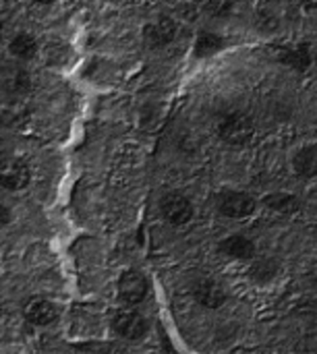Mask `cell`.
<instances>
[{"mask_svg": "<svg viewBox=\"0 0 317 354\" xmlns=\"http://www.w3.org/2000/svg\"><path fill=\"white\" fill-rule=\"evenodd\" d=\"M216 133H218V137L226 145L241 147V145H247V143L253 141V137H255V124L243 112H228V114H224V116L218 118Z\"/></svg>", "mask_w": 317, "mask_h": 354, "instance_id": "1", "label": "cell"}, {"mask_svg": "<svg viewBox=\"0 0 317 354\" xmlns=\"http://www.w3.org/2000/svg\"><path fill=\"white\" fill-rule=\"evenodd\" d=\"M216 209L226 218L243 220V218H249L257 209V201L243 191L224 189L216 195Z\"/></svg>", "mask_w": 317, "mask_h": 354, "instance_id": "2", "label": "cell"}, {"mask_svg": "<svg viewBox=\"0 0 317 354\" xmlns=\"http://www.w3.org/2000/svg\"><path fill=\"white\" fill-rule=\"evenodd\" d=\"M112 328L127 340H141L147 334V319L135 309H120L112 317Z\"/></svg>", "mask_w": 317, "mask_h": 354, "instance_id": "3", "label": "cell"}, {"mask_svg": "<svg viewBox=\"0 0 317 354\" xmlns=\"http://www.w3.org/2000/svg\"><path fill=\"white\" fill-rule=\"evenodd\" d=\"M179 35V23L172 17H158L143 27V37L152 48H164L172 44Z\"/></svg>", "mask_w": 317, "mask_h": 354, "instance_id": "4", "label": "cell"}, {"mask_svg": "<svg viewBox=\"0 0 317 354\" xmlns=\"http://www.w3.org/2000/svg\"><path fill=\"white\" fill-rule=\"evenodd\" d=\"M160 209H162V216L170 222V224H174V226H185V224H189L191 220H193V203L185 197V195H181V193H170V195H166L164 199H162V203H160Z\"/></svg>", "mask_w": 317, "mask_h": 354, "instance_id": "5", "label": "cell"}, {"mask_svg": "<svg viewBox=\"0 0 317 354\" xmlns=\"http://www.w3.org/2000/svg\"><path fill=\"white\" fill-rule=\"evenodd\" d=\"M147 295V280L137 270H129L118 278V299L127 305H139Z\"/></svg>", "mask_w": 317, "mask_h": 354, "instance_id": "6", "label": "cell"}, {"mask_svg": "<svg viewBox=\"0 0 317 354\" xmlns=\"http://www.w3.org/2000/svg\"><path fill=\"white\" fill-rule=\"evenodd\" d=\"M191 295L197 301V305H201L203 309H220L226 303V292L212 278H199V280H195L193 282V288H191Z\"/></svg>", "mask_w": 317, "mask_h": 354, "instance_id": "7", "label": "cell"}, {"mask_svg": "<svg viewBox=\"0 0 317 354\" xmlns=\"http://www.w3.org/2000/svg\"><path fill=\"white\" fill-rule=\"evenodd\" d=\"M29 183V168L21 160H4L0 164V187L21 191Z\"/></svg>", "mask_w": 317, "mask_h": 354, "instance_id": "8", "label": "cell"}, {"mask_svg": "<svg viewBox=\"0 0 317 354\" xmlns=\"http://www.w3.org/2000/svg\"><path fill=\"white\" fill-rule=\"evenodd\" d=\"M274 58L278 62L291 66V68L305 71L311 64V50L305 44H299V46H280V48L274 50Z\"/></svg>", "mask_w": 317, "mask_h": 354, "instance_id": "9", "label": "cell"}, {"mask_svg": "<svg viewBox=\"0 0 317 354\" xmlns=\"http://www.w3.org/2000/svg\"><path fill=\"white\" fill-rule=\"evenodd\" d=\"M220 253L230 257V259H241V261H247V259H253L255 257V245L251 239L243 236V234H233L228 239H224L220 243Z\"/></svg>", "mask_w": 317, "mask_h": 354, "instance_id": "10", "label": "cell"}, {"mask_svg": "<svg viewBox=\"0 0 317 354\" xmlns=\"http://www.w3.org/2000/svg\"><path fill=\"white\" fill-rule=\"evenodd\" d=\"M25 317L33 326H48L56 319V309L50 301L42 297H33L25 305Z\"/></svg>", "mask_w": 317, "mask_h": 354, "instance_id": "11", "label": "cell"}, {"mask_svg": "<svg viewBox=\"0 0 317 354\" xmlns=\"http://www.w3.org/2000/svg\"><path fill=\"white\" fill-rule=\"evenodd\" d=\"M293 172L299 178H316L317 176V145H305L293 156Z\"/></svg>", "mask_w": 317, "mask_h": 354, "instance_id": "12", "label": "cell"}, {"mask_svg": "<svg viewBox=\"0 0 317 354\" xmlns=\"http://www.w3.org/2000/svg\"><path fill=\"white\" fill-rule=\"evenodd\" d=\"M264 207H268L270 212L282 214V216H293L301 209V201L299 197L291 195V193H270L262 199Z\"/></svg>", "mask_w": 317, "mask_h": 354, "instance_id": "13", "label": "cell"}, {"mask_svg": "<svg viewBox=\"0 0 317 354\" xmlns=\"http://www.w3.org/2000/svg\"><path fill=\"white\" fill-rule=\"evenodd\" d=\"M224 37L214 33V31H201L197 33L195 46H193V54L197 58H206V56H214L216 52H220L224 48Z\"/></svg>", "mask_w": 317, "mask_h": 354, "instance_id": "14", "label": "cell"}, {"mask_svg": "<svg viewBox=\"0 0 317 354\" xmlns=\"http://www.w3.org/2000/svg\"><path fill=\"white\" fill-rule=\"evenodd\" d=\"M10 52L17 56V58H23V60H29L35 56L37 52V41L31 33H17L10 41Z\"/></svg>", "mask_w": 317, "mask_h": 354, "instance_id": "15", "label": "cell"}, {"mask_svg": "<svg viewBox=\"0 0 317 354\" xmlns=\"http://www.w3.org/2000/svg\"><path fill=\"white\" fill-rule=\"evenodd\" d=\"M251 276H253L255 282L266 284V282H270V280H274L278 276V266H276L274 259H260L251 268Z\"/></svg>", "mask_w": 317, "mask_h": 354, "instance_id": "16", "label": "cell"}, {"mask_svg": "<svg viewBox=\"0 0 317 354\" xmlns=\"http://www.w3.org/2000/svg\"><path fill=\"white\" fill-rule=\"evenodd\" d=\"M233 6H235V0H208V10L218 17L228 15L233 10Z\"/></svg>", "mask_w": 317, "mask_h": 354, "instance_id": "17", "label": "cell"}, {"mask_svg": "<svg viewBox=\"0 0 317 354\" xmlns=\"http://www.w3.org/2000/svg\"><path fill=\"white\" fill-rule=\"evenodd\" d=\"M12 87L19 91H27L29 89V75L25 71H17L12 77Z\"/></svg>", "mask_w": 317, "mask_h": 354, "instance_id": "18", "label": "cell"}, {"mask_svg": "<svg viewBox=\"0 0 317 354\" xmlns=\"http://www.w3.org/2000/svg\"><path fill=\"white\" fill-rule=\"evenodd\" d=\"M10 220V212H8V207L0 201V224H6Z\"/></svg>", "mask_w": 317, "mask_h": 354, "instance_id": "19", "label": "cell"}, {"mask_svg": "<svg viewBox=\"0 0 317 354\" xmlns=\"http://www.w3.org/2000/svg\"><path fill=\"white\" fill-rule=\"evenodd\" d=\"M301 2H303L305 6H311V8H316L317 6V0H301Z\"/></svg>", "mask_w": 317, "mask_h": 354, "instance_id": "20", "label": "cell"}, {"mask_svg": "<svg viewBox=\"0 0 317 354\" xmlns=\"http://www.w3.org/2000/svg\"><path fill=\"white\" fill-rule=\"evenodd\" d=\"M37 4H44V6H48V4H54L56 0H35Z\"/></svg>", "mask_w": 317, "mask_h": 354, "instance_id": "21", "label": "cell"}]
</instances>
